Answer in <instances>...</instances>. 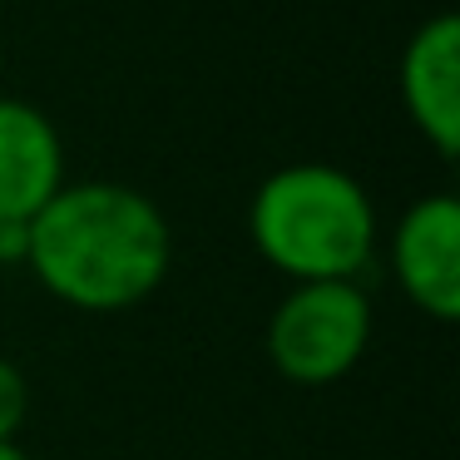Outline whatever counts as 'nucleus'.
Masks as SVG:
<instances>
[{
    "label": "nucleus",
    "mask_w": 460,
    "mask_h": 460,
    "mask_svg": "<svg viewBox=\"0 0 460 460\" xmlns=\"http://www.w3.org/2000/svg\"><path fill=\"white\" fill-rule=\"evenodd\" d=\"M31 252V223H0V268H15Z\"/></svg>",
    "instance_id": "8"
},
{
    "label": "nucleus",
    "mask_w": 460,
    "mask_h": 460,
    "mask_svg": "<svg viewBox=\"0 0 460 460\" xmlns=\"http://www.w3.org/2000/svg\"><path fill=\"white\" fill-rule=\"evenodd\" d=\"M31 416V386L11 357H0V440H15Z\"/></svg>",
    "instance_id": "7"
},
{
    "label": "nucleus",
    "mask_w": 460,
    "mask_h": 460,
    "mask_svg": "<svg viewBox=\"0 0 460 460\" xmlns=\"http://www.w3.org/2000/svg\"><path fill=\"white\" fill-rule=\"evenodd\" d=\"M248 233L282 278L357 282L376 252V208L337 164H288L252 193Z\"/></svg>",
    "instance_id": "2"
},
{
    "label": "nucleus",
    "mask_w": 460,
    "mask_h": 460,
    "mask_svg": "<svg viewBox=\"0 0 460 460\" xmlns=\"http://www.w3.org/2000/svg\"><path fill=\"white\" fill-rule=\"evenodd\" d=\"M65 189V139L50 114L0 94V223H31Z\"/></svg>",
    "instance_id": "6"
},
{
    "label": "nucleus",
    "mask_w": 460,
    "mask_h": 460,
    "mask_svg": "<svg viewBox=\"0 0 460 460\" xmlns=\"http://www.w3.org/2000/svg\"><path fill=\"white\" fill-rule=\"evenodd\" d=\"M401 104L420 139L456 159L460 149V21L450 11L420 21L401 50Z\"/></svg>",
    "instance_id": "5"
},
{
    "label": "nucleus",
    "mask_w": 460,
    "mask_h": 460,
    "mask_svg": "<svg viewBox=\"0 0 460 460\" xmlns=\"http://www.w3.org/2000/svg\"><path fill=\"white\" fill-rule=\"evenodd\" d=\"M0 460H31V456H25V450L15 446V440H0Z\"/></svg>",
    "instance_id": "9"
},
{
    "label": "nucleus",
    "mask_w": 460,
    "mask_h": 460,
    "mask_svg": "<svg viewBox=\"0 0 460 460\" xmlns=\"http://www.w3.org/2000/svg\"><path fill=\"white\" fill-rule=\"evenodd\" d=\"M371 341V297L357 282H292V292L272 307L268 357L278 376L297 386L341 381Z\"/></svg>",
    "instance_id": "3"
},
{
    "label": "nucleus",
    "mask_w": 460,
    "mask_h": 460,
    "mask_svg": "<svg viewBox=\"0 0 460 460\" xmlns=\"http://www.w3.org/2000/svg\"><path fill=\"white\" fill-rule=\"evenodd\" d=\"M173 262L169 218L129 183H65L31 218L25 268L75 312H124L159 292Z\"/></svg>",
    "instance_id": "1"
},
{
    "label": "nucleus",
    "mask_w": 460,
    "mask_h": 460,
    "mask_svg": "<svg viewBox=\"0 0 460 460\" xmlns=\"http://www.w3.org/2000/svg\"><path fill=\"white\" fill-rule=\"evenodd\" d=\"M391 272L406 302L430 322L460 317V203L450 193H426L396 218Z\"/></svg>",
    "instance_id": "4"
}]
</instances>
